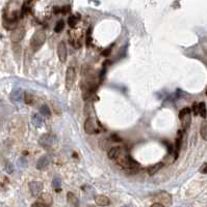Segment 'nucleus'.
<instances>
[{
    "label": "nucleus",
    "instance_id": "nucleus-6",
    "mask_svg": "<svg viewBox=\"0 0 207 207\" xmlns=\"http://www.w3.org/2000/svg\"><path fill=\"white\" fill-rule=\"evenodd\" d=\"M155 199L158 201L157 203H160L164 206H170L172 204V196L168 192H165V191L159 192L155 196Z\"/></svg>",
    "mask_w": 207,
    "mask_h": 207
},
{
    "label": "nucleus",
    "instance_id": "nucleus-8",
    "mask_svg": "<svg viewBox=\"0 0 207 207\" xmlns=\"http://www.w3.org/2000/svg\"><path fill=\"white\" fill-rule=\"evenodd\" d=\"M24 35H25V29L24 27H17L16 29H14L11 33V40L14 44H18L19 41H21L23 40Z\"/></svg>",
    "mask_w": 207,
    "mask_h": 207
},
{
    "label": "nucleus",
    "instance_id": "nucleus-22",
    "mask_svg": "<svg viewBox=\"0 0 207 207\" xmlns=\"http://www.w3.org/2000/svg\"><path fill=\"white\" fill-rule=\"evenodd\" d=\"M31 121H32L33 125L36 126V128L43 126V119L39 114H33V115L31 116Z\"/></svg>",
    "mask_w": 207,
    "mask_h": 207
},
{
    "label": "nucleus",
    "instance_id": "nucleus-24",
    "mask_svg": "<svg viewBox=\"0 0 207 207\" xmlns=\"http://www.w3.org/2000/svg\"><path fill=\"white\" fill-rule=\"evenodd\" d=\"M200 135L203 140L207 141V120H204L200 128Z\"/></svg>",
    "mask_w": 207,
    "mask_h": 207
},
{
    "label": "nucleus",
    "instance_id": "nucleus-23",
    "mask_svg": "<svg viewBox=\"0 0 207 207\" xmlns=\"http://www.w3.org/2000/svg\"><path fill=\"white\" fill-rule=\"evenodd\" d=\"M79 19H80L79 15H72V16H70L68 18V24L70 25V27L74 28L76 26V24L78 23Z\"/></svg>",
    "mask_w": 207,
    "mask_h": 207
},
{
    "label": "nucleus",
    "instance_id": "nucleus-34",
    "mask_svg": "<svg viewBox=\"0 0 207 207\" xmlns=\"http://www.w3.org/2000/svg\"><path fill=\"white\" fill-rule=\"evenodd\" d=\"M151 207H165V206L161 205L160 203H157V202H156V203H153L152 205H151Z\"/></svg>",
    "mask_w": 207,
    "mask_h": 207
},
{
    "label": "nucleus",
    "instance_id": "nucleus-27",
    "mask_svg": "<svg viewBox=\"0 0 207 207\" xmlns=\"http://www.w3.org/2000/svg\"><path fill=\"white\" fill-rule=\"evenodd\" d=\"M64 27H65V22L63 21V20H59V21L56 22V24H55L54 31L58 33V32H60L63 29H64Z\"/></svg>",
    "mask_w": 207,
    "mask_h": 207
},
{
    "label": "nucleus",
    "instance_id": "nucleus-16",
    "mask_svg": "<svg viewBox=\"0 0 207 207\" xmlns=\"http://www.w3.org/2000/svg\"><path fill=\"white\" fill-rule=\"evenodd\" d=\"M95 203L98 206L104 207V206H108L110 204V200L106 196H104V195H98V196L95 197Z\"/></svg>",
    "mask_w": 207,
    "mask_h": 207
},
{
    "label": "nucleus",
    "instance_id": "nucleus-1",
    "mask_svg": "<svg viewBox=\"0 0 207 207\" xmlns=\"http://www.w3.org/2000/svg\"><path fill=\"white\" fill-rule=\"evenodd\" d=\"M46 40V33L44 30H38L30 40V47L32 51H38Z\"/></svg>",
    "mask_w": 207,
    "mask_h": 207
},
{
    "label": "nucleus",
    "instance_id": "nucleus-20",
    "mask_svg": "<svg viewBox=\"0 0 207 207\" xmlns=\"http://www.w3.org/2000/svg\"><path fill=\"white\" fill-rule=\"evenodd\" d=\"M121 153H122V148L121 147H113V148H110L109 151H108V157L110 160L117 159Z\"/></svg>",
    "mask_w": 207,
    "mask_h": 207
},
{
    "label": "nucleus",
    "instance_id": "nucleus-21",
    "mask_svg": "<svg viewBox=\"0 0 207 207\" xmlns=\"http://www.w3.org/2000/svg\"><path fill=\"white\" fill-rule=\"evenodd\" d=\"M162 167H164V164H162V163H157V164H154L153 166H150V167L148 168V174L152 176V175L156 174Z\"/></svg>",
    "mask_w": 207,
    "mask_h": 207
},
{
    "label": "nucleus",
    "instance_id": "nucleus-10",
    "mask_svg": "<svg viewBox=\"0 0 207 207\" xmlns=\"http://www.w3.org/2000/svg\"><path fill=\"white\" fill-rule=\"evenodd\" d=\"M70 43L74 48H80L82 46V34H79L76 31L70 32Z\"/></svg>",
    "mask_w": 207,
    "mask_h": 207
},
{
    "label": "nucleus",
    "instance_id": "nucleus-28",
    "mask_svg": "<svg viewBox=\"0 0 207 207\" xmlns=\"http://www.w3.org/2000/svg\"><path fill=\"white\" fill-rule=\"evenodd\" d=\"M24 101H25L26 104L31 105L33 103V96L31 95V94H29V93H25V94H24Z\"/></svg>",
    "mask_w": 207,
    "mask_h": 207
},
{
    "label": "nucleus",
    "instance_id": "nucleus-5",
    "mask_svg": "<svg viewBox=\"0 0 207 207\" xmlns=\"http://www.w3.org/2000/svg\"><path fill=\"white\" fill-rule=\"evenodd\" d=\"M75 80H76V70H75L74 67L70 66L67 69V72H66V89L68 91L72 89L73 85L75 83Z\"/></svg>",
    "mask_w": 207,
    "mask_h": 207
},
{
    "label": "nucleus",
    "instance_id": "nucleus-36",
    "mask_svg": "<svg viewBox=\"0 0 207 207\" xmlns=\"http://www.w3.org/2000/svg\"><path fill=\"white\" fill-rule=\"evenodd\" d=\"M206 94H207V91H206Z\"/></svg>",
    "mask_w": 207,
    "mask_h": 207
},
{
    "label": "nucleus",
    "instance_id": "nucleus-32",
    "mask_svg": "<svg viewBox=\"0 0 207 207\" xmlns=\"http://www.w3.org/2000/svg\"><path fill=\"white\" fill-rule=\"evenodd\" d=\"M200 171L202 173H204V174H207V164H204L203 165V167H202L201 169H200Z\"/></svg>",
    "mask_w": 207,
    "mask_h": 207
},
{
    "label": "nucleus",
    "instance_id": "nucleus-18",
    "mask_svg": "<svg viewBox=\"0 0 207 207\" xmlns=\"http://www.w3.org/2000/svg\"><path fill=\"white\" fill-rule=\"evenodd\" d=\"M67 201L71 207H79V199L72 192H69L67 194Z\"/></svg>",
    "mask_w": 207,
    "mask_h": 207
},
{
    "label": "nucleus",
    "instance_id": "nucleus-33",
    "mask_svg": "<svg viewBox=\"0 0 207 207\" xmlns=\"http://www.w3.org/2000/svg\"><path fill=\"white\" fill-rule=\"evenodd\" d=\"M70 11V6H64L62 8V13H64V14H67V13H69Z\"/></svg>",
    "mask_w": 207,
    "mask_h": 207
},
{
    "label": "nucleus",
    "instance_id": "nucleus-9",
    "mask_svg": "<svg viewBox=\"0 0 207 207\" xmlns=\"http://www.w3.org/2000/svg\"><path fill=\"white\" fill-rule=\"evenodd\" d=\"M28 186H29V191H30V193H31V195H32L33 197L39 196V195L42 193L43 187H44L43 183H42V182H40V181H31V182H29Z\"/></svg>",
    "mask_w": 207,
    "mask_h": 207
},
{
    "label": "nucleus",
    "instance_id": "nucleus-12",
    "mask_svg": "<svg viewBox=\"0 0 207 207\" xmlns=\"http://www.w3.org/2000/svg\"><path fill=\"white\" fill-rule=\"evenodd\" d=\"M193 111L195 115H200L201 117L205 118L207 115V111H206V106L205 103H199V104H195L193 107Z\"/></svg>",
    "mask_w": 207,
    "mask_h": 207
},
{
    "label": "nucleus",
    "instance_id": "nucleus-3",
    "mask_svg": "<svg viewBox=\"0 0 207 207\" xmlns=\"http://www.w3.org/2000/svg\"><path fill=\"white\" fill-rule=\"evenodd\" d=\"M179 118H180V121H181V124H182V126H183V128L184 130H187L192 122V110L189 108L182 109L179 113Z\"/></svg>",
    "mask_w": 207,
    "mask_h": 207
},
{
    "label": "nucleus",
    "instance_id": "nucleus-31",
    "mask_svg": "<svg viewBox=\"0 0 207 207\" xmlns=\"http://www.w3.org/2000/svg\"><path fill=\"white\" fill-rule=\"evenodd\" d=\"M5 170L7 173H12L13 172V166H12L11 164H6V167H5Z\"/></svg>",
    "mask_w": 207,
    "mask_h": 207
},
{
    "label": "nucleus",
    "instance_id": "nucleus-26",
    "mask_svg": "<svg viewBox=\"0 0 207 207\" xmlns=\"http://www.w3.org/2000/svg\"><path fill=\"white\" fill-rule=\"evenodd\" d=\"M60 184H62V180H60V178L55 177V178L53 179V181H52V186L54 187V189H55V192H56V193L60 192Z\"/></svg>",
    "mask_w": 207,
    "mask_h": 207
},
{
    "label": "nucleus",
    "instance_id": "nucleus-30",
    "mask_svg": "<svg viewBox=\"0 0 207 207\" xmlns=\"http://www.w3.org/2000/svg\"><path fill=\"white\" fill-rule=\"evenodd\" d=\"M31 207H48L47 205H46V204H44V203H42V202L41 201H36V202H35V203L32 204V205H31Z\"/></svg>",
    "mask_w": 207,
    "mask_h": 207
},
{
    "label": "nucleus",
    "instance_id": "nucleus-13",
    "mask_svg": "<svg viewBox=\"0 0 207 207\" xmlns=\"http://www.w3.org/2000/svg\"><path fill=\"white\" fill-rule=\"evenodd\" d=\"M83 128H84V131H86L87 135H93V134L97 133L96 125H95V122H94V120L92 117H89L86 120L84 125H83Z\"/></svg>",
    "mask_w": 207,
    "mask_h": 207
},
{
    "label": "nucleus",
    "instance_id": "nucleus-4",
    "mask_svg": "<svg viewBox=\"0 0 207 207\" xmlns=\"http://www.w3.org/2000/svg\"><path fill=\"white\" fill-rule=\"evenodd\" d=\"M55 143V137L51 134H44L39 139V144L45 149H50Z\"/></svg>",
    "mask_w": 207,
    "mask_h": 207
},
{
    "label": "nucleus",
    "instance_id": "nucleus-11",
    "mask_svg": "<svg viewBox=\"0 0 207 207\" xmlns=\"http://www.w3.org/2000/svg\"><path fill=\"white\" fill-rule=\"evenodd\" d=\"M57 55L58 58H59L60 62L65 63L66 60H67V56H68V52H67V46H66L65 41H60L57 46Z\"/></svg>",
    "mask_w": 207,
    "mask_h": 207
},
{
    "label": "nucleus",
    "instance_id": "nucleus-2",
    "mask_svg": "<svg viewBox=\"0 0 207 207\" xmlns=\"http://www.w3.org/2000/svg\"><path fill=\"white\" fill-rule=\"evenodd\" d=\"M117 163L122 166L123 168H128V169H133V168L138 167V164L134 160L131 159L127 154H121L117 157Z\"/></svg>",
    "mask_w": 207,
    "mask_h": 207
},
{
    "label": "nucleus",
    "instance_id": "nucleus-25",
    "mask_svg": "<svg viewBox=\"0 0 207 207\" xmlns=\"http://www.w3.org/2000/svg\"><path fill=\"white\" fill-rule=\"evenodd\" d=\"M40 112H41V114H42L43 116H46V117H50V115H51V111H50L49 107L46 106V105H43V106H41Z\"/></svg>",
    "mask_w": 207,
    "mask_h": 207
},
{
    "label": "nucleus",
    "instance_id": "nucleus-14",
    "mask_svg": "<svg viewBox=\"0 0 207 207\" xmlns=\"http://www.w3.org/2000/svg\"><path fill=\"white\" fill-rule=\"evenodd\" d=\"M24 94L25 93H24L22 89L20 88L14 89L11 93V99L13 102H15V103H21L24 99Z\"/></svg>",
    "mask_w": 207,
    "mask_h": 207
},
{
    "label": "nucleus",
    "instance_id": "nucleus-35",
    "mask_svg": "<svg viewBox=\"0 0 207 207\" xmlns=\"http://www.w3.org/2000/svg\"><path fill=\"white\" fill-rule=\"evenodd\" d=\"M122 207H128V206H126V205H125V206H122Z\"/></svg>",
    "mask_w": 207,
    "mask_h": 207
},
{
    "label": "nucleus",
    "instance_id": "nucleus-19",
    "mask_svg": "<svg viewBox=\"0 0 207 207\" xmlns=\"http://www.w3.org/2000/svg\"><path fill=\"white\" fill-rule=\"evenodd\" d=\"M39 201H41L42 203L44 204H46L48 207H51V205H52V197H51V195L50 194H48V193H44L41 195L40 197H39Z\"/></svg>",
    "mask_w": 207,
    "mask_h": 207
},
{
    "label": "nucleus",
    "instance_id": "nucleus-15",
    "mask_svg": "<svg viewBox=\"0 0 207 207\" xmlns=\"http://www.w3.org/2000/svg\"><path fill=\"white\" fill-rule=\"evenodd\" d=\"M182 140H183V133H182V131H179L176 138V142H175V159H177L179 155L181 145H182Z\"/></svg>",
    "mask_w": 207,
    "mask_h": 207
},
{
    "label": "nucleus",
    "instance_id": "nucleus-17",
    "mask_svg": "<svg viewBox=\"0 0 207 207\" xmlns=\"http://www.w3.org/2000/svg\"><path fill=\"white\" fill-rule=\"evenodd\" d=\"M49 164H50L49 157L43 155V157H41L40 159H39L38 163H36V169L43 170V169H45V168H47L48 166H49Z\"/></svg>",
    "mask_w": 207,
    "mask_h": 207
},
{
    "label": "nucleus",
    "instance_id": "nucleus-29",
    "mask_svg": "<svg viewBox=\"0 0 207 207\" xmlns=\"http://www.w3.org/2000/svg\"><path fill=\"white\" fill-rule=\"evenodd\" d=\"M91 41H92V37H91V28H89V30H87V37H86V44H87V46H90Z\"/></svg>",
    "mask_w": 207,
    "mask_h": 207
},
{
    "label": "nucleus",
    "instance_id": "nucleus-7",
    "mask_svg": "<svg viewBox=\"0 0 207 207\" xmlns=\"http://www.w3.org/2000/svg\"><path fill=\"white\" fill-rule=\"evenodd\" d=\"M11 113H12L11 106H8L5 102L0 99V124L3 123L6 120Z\"/></svg>",
    "mask_w": 207,
    "mask_h": 207
}]
</instances>
